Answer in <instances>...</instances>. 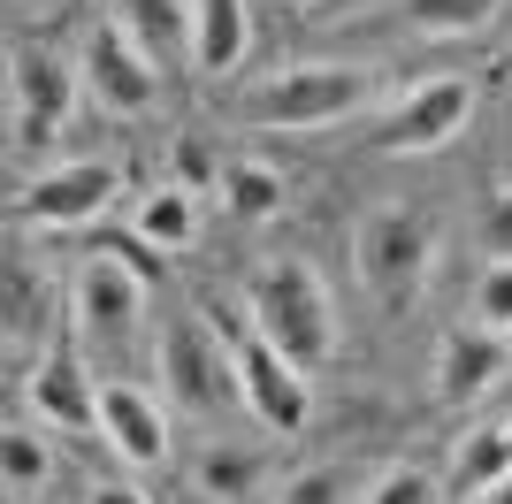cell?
<instances>
[{
	"label": "cell",
	"instance_id": "cell-5",
	"mask_svg": "<svg viewBox=\"0 0 512 504\" xmlns=\"http://www.w3.org/2000/svg\"><path fill=\"white\" fill-rule=\"evenodd\" d=\"M138 314H146V275L130 268L123 252H92L77 283H69V321H77V344L100 359H123L138 344Z\"/></svg>",
	"mask_w": 512,
	"mask_h": 504
},
{
	"label": "cell",
	"instance_id": "cell-23",
	"mask_svg": "<svg viewBox=\"0 0 512 504\" xmlns=\"http://www.w3.org/2000/svg\"><path fill=\"white\" fill-rule=\"evenodd\" d=\"M260 451H207V459H199V489H207V497H222V504H237L245 497V489L260 482Z\"/></svg>",
	"mask_w": 512,
	"mask_h": 504
},
{
	"label": "cell",
	"instance_id": "cell-10",
	"mask_svg": "<svg viewBox=\"0 0 512 504\" xmlns=\"http://www.w3.org/2000/svg\"><path fill=\"white\" fill-rule=\"evenodd\" d=\"M77 69H85V92L107 107V115H146L153 92H161V69L138 54V39H130L115 16L85 31V62Z\"/></svg>",
	"mask_w": 512,
	"mask_h": 504
},
{
	"label": "cell",
	"instance_id": "cell-14",
	"mask_svg": "<svg viewBox=\"0 0 512 504\" xmlns=\"http://www.w3.org/2000/svg\"><path fill=\"white\" fill-rule=\"evenodd\" d=\"M115 23H123L138 54H146L161 77L192 62V39H199V0H115Z\"/></svg>",
	"mask_w": 512,
	"mask_h": 504
},
{
	"label": "cell",
	"instance_id": "cell-4",
	"mask_svg": "<svg viewBox=\"0 0 512 504\" xmlns=\"http://www.w3.org/2000/svg\"><path fill=\"white\" fill-rule=\"evenodd\" d=\"M428 222L413 207H375L360 214V237H352V268H360L367 298L375 306H390V314H406L413 298H421L428 283Z\"/></svg>",
	"mask_w": 512,
	"mask_h": 504
},
{
	"label": "cell",
	"instance_id": "cell-1",
	"mask_svg": "<svg viewBox=\"0 0 512 504\" xmlns=\"http://www.w3.org/2000/svg\"><path fill=\"white\" fill-rule=\"evenodd\" d=\"M245 314H253V329L268 336L291 367H306V375L337 352V298H329L321 268H306V260H268V268L253 275Z\"/></svg>",
	"mask_w": 512,
	"mask_h": 504
},
{
	"label": "cell",
	"instance_id": "cell-29",
	"mask_svg": "<svg viewBox=\"0 0 512 504\" xmlns=\"http://www.w3.org/2000/svg\"><path fill=\"white\" fill-rule=\"evenodd\" d=\"M467 504H512V474H505V482H490L482 497H467Z\"/></svg>",
	"mask_w": 512,
	"mask_h": 504
},
{
	"label": "cell",
	"instance_id": "cell-30",
	"mask_svg": "<svg viewBox=\"0 0 512 504\" xmlns=\"http://www.w3.org/2000/svg\"><path fill=\"white\" fill-rule=\"evenodd\" d=\"M291 8H314V0H291Z\"/></svg>",
	"mask_w": 512,
	"mask_h": 504
},
{
	"label": "cell",
	"instance_id": "cell-13",
	"mask_svg": "<svg viewBox=\"0 0 512 504\" xmlns=\"http://www.w3.org/2000/svg\"><path fill=\"white\" fill-rule=\"evenodd\" d=\"M512 367V336L482 329V321H459V329H444V344H436V398L444 405H482L505 382Z\"/></svg>",
	"mask_w": 512,
	"mask_h": 504
},
{
	"label": "cell",
	"instance_id": "cell-19",
	"mask_svg": "<svg viewBox=\"0 0 512 504\" xmlns=\"http://www.w3.org/2000/svg\"><path fill=\"white\" fill-rule=\"evenodd\" d=\"M0 482H8V497L31 504L46 482H54V451H46V436H31V428H8L0 436Z\"/></svg>",
	"mask_w": 512,
	"mask_h": 504
},
{
	"label": "cell",
	"instance_id": "cell-25",
	"mask_svg": "<svg viewBox=\"0 0 512 504\" xmlns=\"http://www.w3.org/2000/svg\"><path fill=\"white\" fill-rule=\"evenodd\" d=\"M367 504H436V474L428 466H383L367 482Z\"/></svg>",
	"mask_w": 512,
	"mask_h": 504
},
{
	"label": "cell",
	"instance_id": "cell-3",
	"mask_svg": "<svg viewBox=\"0 0 512 504\" xmlns=\"http://www.w3.org/2000/svg\"><path fill=\"white\" fill-rule=\"evenodd\" d=\"M161 382H169L176 405L192 413H222V405H245V375H237L230 329L207 314H176L161 329Z\"/></svg>",
	"mask_w": 512,
	"mask_h": 504
},
{
	"label": "cell",
	"instance_id": "cell-12",
	"mask_svg": "<svg viewBox=\"0 0 512 504\" xmlns=\"http://www.w3.org/2000/svg\"><path fill=\"white\" fill-rule=\"evenodd\" d=\"M31 413L46 428H77V436H100V375H92L77 344H46L39 367H31Z\"/></svg>",
	"mask_w": 512,
	"mask_h": 504
},
{
	"label": "cell",
	"instance_id": "cell-17",
	"mask_svg": "<svg viewBox=\"0 0 512 504\" xmlns=\"http://www.w3.org/2000/svg\"><path fill=\"white\" fill-rule=\"evenodd\" d=\"M398 16L421 39H482L505 16V0H398Z\"/></svg>",
	"mask_w": 512,
	"mask_h": 504
},
{
	"label": "cell",
	"instance_id": "cell-20",
	"mask_svg": "<svg viewBox=\"0 0 512 504\" xmlns=\"http://www.w3.org/2000/svg\"><path fill=\"white\" fill-rule=\"evenodd\" d=\"M367 482L375 474H360V466H299L291 482H283V497L276 504H367Z\"/></svg>",
	"mask_w": 512,
	"mask_h": 504
},
{
	"label": "cell",
	"instance_id": "cell-18",
	"mask_svg": "<svg viewBox=\"0 0 512 504\" xmlns=\"http://www.w3.org/2000/svg\"><path fill=\"white\" fill-rule=\"evenodd\" d=\"M237 54H245V8L237 0H199V39H192V62L207 77H230Z\"/></svg>",
	"mask_w": 512,
	"mask_h": 504
},
{
	"label": "cell",
	"instance_id": "cell-21",
	"mask_svg": "<svg viewBox=\"0 0 512 504\" xmlns=\"http://www.w3.org/2000/svg\"><path fill=\"white\" fill-rule=\"evenodd\" d=\"M222 199H230V214H245V222H268V214L283 207V176L268 161H230L222 168Z\"/></svg>",
	"mask_w": 512,
	"mask_h": 504
},
{
	"label": "cell",
	"instance_id": "cell-2",
	"mask_svg": "<svg viewBox=\"0 0 512 504\" xmlns=\"http://www.w3.org/2000/svg\"><path fill=\"white\" fill-rule=\"evenodd\" d=\"M375 100V77L360 62H291L283 77H268L260 92H245V123L260 130H321V123H344Z\"/></svg>",
	"mask_w": 512,
	"mask_h": 504
},
{
	"label": "cell",
	"instance_id": "cell-8",
	"mask_svg": "<svg viewBox=\"0 0 512 504\" xmlns=\"http://www.w3.org/2000/svg\"><path fill=\"white\" fill-rule=\"evenodd\" d=\"M115 191H123L115 161H62L46 176H31V191L16 199V222H31V230H92L115 207Z\"/></svg>",
	"mask_w": 512,
	"mask_h": 504
},
{
	"label": "cell",
	"instance_id": "cell-22",
	"mask_svg": "<svg viewBox=\"0 0 512 504\" xmlns=\"http://www.w3.org/2000/svg\"><path fill=\"white\" fill-rule=\"evenodd\" d=\"M138 230H146L161 252L192 245V230H199V214H192V191H184V184H161V191H146V207H138Z\"/></svg>",
	"mask_w": 512,
	"mask_h": 504
},
{
	"label": "cell",
	"instance_id": "cell-7",
	"mask_svg": "<svg viewBox=\"0 0 512 504\" xmlns=\"http://www.w3.org/2000/svg\"><path fill=\"white\" fill-rule=\"evenodd\" d=\"M474 115V84L467 77H421L413 92L383 107V130H375V146L383 153H444Z\"/></svg>",
	"mask_w": 512,
	"mask_h": 504
},
{
	"label": "cell",
	"instance_id": "cell-26",
	"mask_svg": "<svg viewBox=\"0 0 512 504\" xmlns=\"http://www.w3.org/2000/svg\"><path fill=\"white\" fill-rule=\"evenodd\" d=\"M474 245L490 252V260H512V184L490 191V207H482V222H474Z\"/></svg>",
	"mask_w": 512,
	"mask_h": 504
},
{
	"label": "cell",
	"instance_id": "cell-6",
	"mask_svg": "<svg viewBox=\"0 0 512 504\" xmlns=\"http://www.w3.org/2000/svg\"><path fill=\"white\" fill-rule=\"evenodd\" d=\"M69 107H77V69L54 46H16L8 54V130H16V153L46 161L69 130Z\"/></svg>",
	"mask_w": 512,
	"mask_h": 504
},
{
	"label": "cell",
	"instance_id": "cell-16",
	"mask_svg": "<svg viewBox=\"0 0 512 504\" xmlns=\"http://www.w3.org/2000/svg\"><path fill=\"white\" fill-rule=\"evenodd\" d=\"M512 474V420H490V428H467L459 451H451V489L459 497H482L490 482Z\"/></svg>",
	"mask_w": 512,
	"mask_h": 504
},
{
	"label": "cell",
	"instance_id": "cell-11",
	"mask_svg": "<svg viewBox=\"0 0 512 504\" xmlns=\"http://www.w3.org/2000/svg\"><path fill=\"white\" fill-rule=\"evenodd\" d=\"M100 436L123 466H169V405L130 375H100Z\"/></svg>",
	"mask_w": 512,
	"mask_h": 504
},
{
	"label": "cell",
	"instance_id": "cell-9",
	"mask_svg": "<svg viewBox=\"0 0 512 504\" xmlns=\"http://www.w3.org/2000/svg\"><path fill=\"white\" fill-rule=\"evenodd\" d=\"M230 329V352H237V375H245V405L260 413V428H276V436H299L306 413H314V398H306V367H291V359L268 344V336L245 321H222Z\"/></svg>",
	"mask_w": 512,
	"mask_h": 504
},
{
	"label": "cell",
	"instance_id": "cell-24",
	"mask_svg": "<svg viewBox=\"0 0 512 504\" xmlns=\"http://www.w3.org/2000/svg\"><path fill=\"white\" fill-rule=\"evenodd\" d=\"M474 321L512 336V260H482V275H474Z\"/></svg>",
	"mask_w": 512,
	"mask_h": 504
},
{
	"label": "cell",
	"instance_id": "cell-28",
	"mask_svg": "<svg viewBox=\"0 0 512 504\" xmlns=\"http://www.w3.org/2000/svg\"><path fill=\"white\" fill-rule=\"evenodd\" d=\"M176 168H184V184H199V176H207V153H199V146H176Z\"/></svg>",
	"mask_w": 512,
	"mask_h": 504
},
{
	"label": "cell",
	"instance_id": "cell-27",
	"mask_svg": "<svg viewBox=\"0 0 512 504\" xmlns=\"http://www.w3.org/2000/svg\"><path fill=\"white\" fill-rule=\"evenodd\" d=\"M85 504H153V497H138V489H123V482H100Z\"/></svg>",
	"mask_w": 512,
	"mask_h": 504
},
{
	"label": "cell",
	"instance_id": "cell-15",
	"mask_svg": "<svg viewBox=\"0 0 512 504\" xmlns=\"http://www.w3.org/2000/svg\"><path fill=\"white\" fill-rule=\"evenodd\" d=\"M0 329H8L16 359L54 344V298H46V275L31 268V252H8V314H0Z\"/></svg>",
	"mask_w": 512,
	"mask_h": 504
}]
</instances>
